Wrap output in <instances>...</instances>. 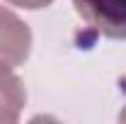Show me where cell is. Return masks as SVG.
I'll list each match as a JSON object with an SVG mask.
<instances>
[{
  "label": "cell",
  "instance_id": "6da1fadb",
  "mask_svg": "<svg viewBox=\"0 0 126 124\" xmlns=\"http://www.w3.org/2000/svg\"><path fill=\"white\" fill-rule=\"evenodd\" d=\"M85 24L102 37L126 39V0H73Z\"/></svg>",
  "mask_w": 126,
  "mask_h": 124
},
{
  "label": "cell",
  "instance_id": "7a4b0ae2",
  "mask_svg": "<svg viewBox=\"0 0 126 124\" xmlns=\"http://www.w3.org/2000/svg\"><path fill=\"white\" fill-rule=\"evenodd\" d=\"M29 51H32L29 27L15 12L0 7V63L15 68L27 61Z\"/></svg>",
  "mask_w": 126,
  "mask_h": 124
},
{
  "label": "cell",
  "instance_id": "3957f363",
  "mask_svg": "<svg viewBox=\"0 0 126 124\" xmlns=\"http://www.w3.org/2000/svg\"><path fill=\"white\" fill-rule=\"evenodd\" d=\"M24 102L27 93L22 80L12 73V66L0 63V122H17Z\"/></svg>",
  "mask_w": 126,
  "mask_h": 124
},
{
  "label": "cell",
  "instance_id": "277c9868",
  "mask_svg": "<svg viewBox=\"0 0 126 124\" xmlns=\"http://www.w3.org/2000/svg\"><path fill=\"white\" fill-rule=\"evenodd\" d=\"M7 2H12V5H19V7H27V10H41V7L51 5L53 0H7Z\"/></svg>",
  "mask_w": 126,
  "mask_h": 124
},
{
  "label": "cell",
  "instance_id": "5b68a950",
  "mask_svg": "<svg viewBox=\"0 0 126 124\" xmlns=\"http://www.w3.org/2000/svg\"><path fill=\"white\" fill-rule=\"evenodd\" d=\"M119 119H121V122H126V105H124V109L119 112Z\"/></svg>",
  "mask_w": 126,
  "mask_h": 124
}]
</instances>
